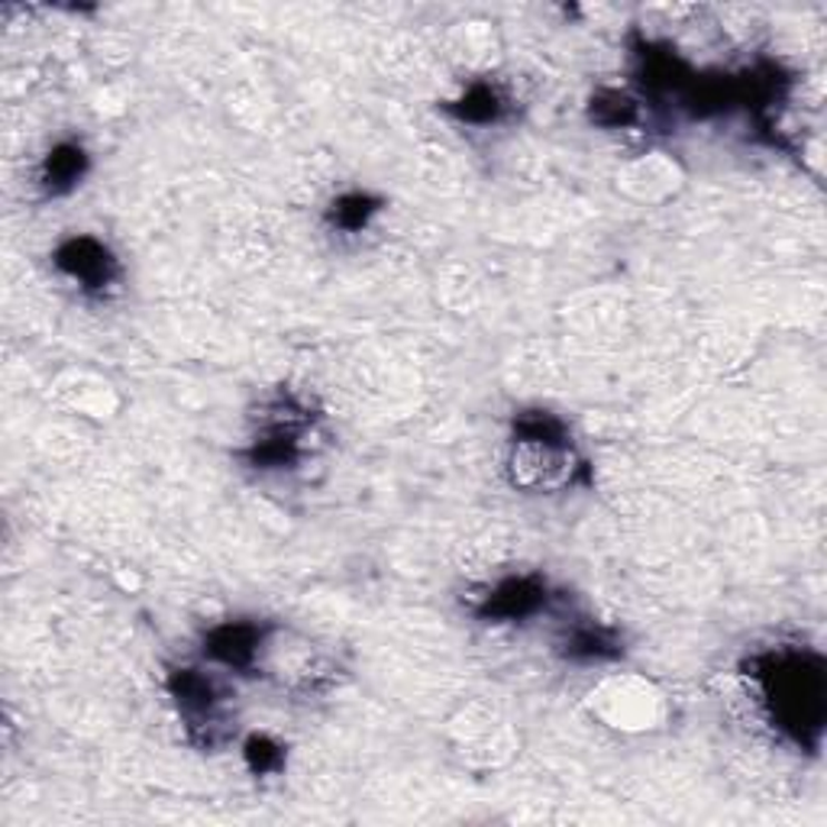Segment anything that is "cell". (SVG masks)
I'll return each mask as SVG.
<instances>
[{
  "instance_id": "cell-4",
  "label": "cell",
  "mask_w": 827,
  "mask_h": 827,
  "mask_svg": "<svg viewBox=\"0 0 827 827\" xmlns=\"http://www.w3.org/2000/svg\"><path fill=\"white\" fill-rule=\"evenodd\" d=\"M207 650L220 662H227V666H246V662L256 660V653H259V630L243 628V624L214 630Z\"/></svg>"
},
{
  "instance_id": "cell-2",
  "label": "cell",
  "mask_w": 827,
  "mask_h": 827,
  "mask_svg": "<svg viewBox=\"0 0 827 827\" xmlns=\"http://www.w3.org/2000/svg\"><path fill=\"white\" fill-rule=\"evenodd\" d=\"M601 705V718L611 725V728L624 730H643L653 728L660 721V705L662 698L653 692L650 682H640V679H614L608 686H601L598 692H592Z\"/></svg>"
},
{
  "instance_id": "cell-7",
  "label": "cell",
  "mask_w": 827,
  "mask_h": 827,
  "mask_svg": "<svg viewBox=\"0 0 827 827\" xmlns=\"http://www.w3.org/2000/svg\"><path fill=\"white\" fill-rule=\"evenodd\" d=\"M495 114H498L495 91H489V88H475V91L465 98V107H463L465 120H492Z\"/></svg>"
},
{
  "instance_id": "cell-5",
  "label": "cell",
  "mask_w": 827,
  "mask_h": 827,
  "mask_svg": "<svg viewBox=\"0 0 827 827\" xmlns=\"http://www.w3.org/2000/svg\"><path fill=\"white\" fill-rule=\"evenodd\" d=\"M540 585L533 582H508L501 585L492 601H489V611H495L501 618H524L530 614L536 604H540Z\"/></svg>"
},
{
  "instance_id": "cell-3",
  "label": "cell",
  "mask_w": 827,
  "mask_h": 827,
  "mask_svg": "<svg viewBox=\"0 0 827 827\" xmlns=\"http://www.w3.org/2000/svg\"><path fill=\"white\" fill-rule=\"evenodd\" d=\"M59 265L68 275L81 278L88 288H100L114 278V259L95 239H75L59 253Z\"/></svg>"
},
{
  "instance_id": "cell-8",
  "label": "cell",
  "mask_w": 827,
  "mask_h": 827,
  "mask_svg": "<svg viewBox=\"0 0 827 827\" xmlns=\"http://www.w3.org/2000/svg\"><path fill=\"white\" fill-rule=\"evenodd\" d=\"M272 757H282L275 744H268V740H253V744H249V760H253L256 769H268Z\"/></svg>"
},
{
  "instance_id": "cell-6",
  "label": "cell",
  "mask_w": 827,
  "mask_h": 827,
  "mask_svg": "<svg viewBox=\"0 0 827 827\" xmlns=\"http://www.w3.org/2000/svg\"><path fill=\"white\" fill-rule=\"evenodd\" d=\"M81 168H85V156H81V149H59L52 159H49V166H46V181L52 185V191H59V188H68V185H75L78 181V175H81Z\"/></svg>"
},
{
  "instance_id": "cell-1",
  "label": "cell",
  "mask_w": 827,
  "mask_h": 827,
  "mask_svg": "<svg viewBox=\"0 0 827 827\" xmlns=\"http://www.w3.org/2000/svg\"><path fill=\"white\" fill-rule=\"evenodd\" d=\"M769 696L779 711V721L792 728L801 740L818 734L825 721V672L821 662L808 657H789L776 662L769 676Z\"/></svg>"
}]
</instances>
